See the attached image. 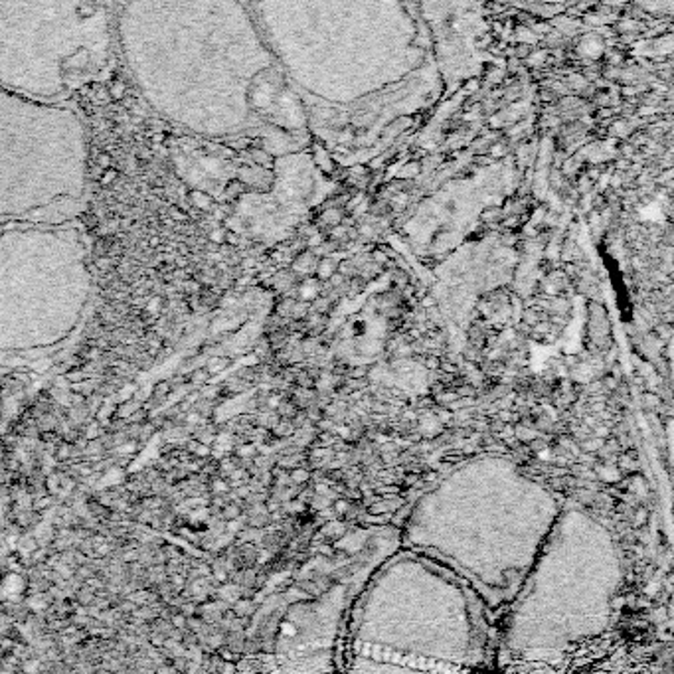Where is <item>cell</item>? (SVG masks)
<instances>
[{"label": "cell", "mask_w": 674, "mask_h": 674, "mask_svg": "<svg viewBox=\"0 0 674 674\" xmlns=\"http://www.w3.org/2000/svg\"><path fill=\"white\" fill-rule=\"evenodd\" d=\"M437 421H441V423H451V421H455V419H453V411H449V410L437 411Z\"/></svg>", "instance_id": "obj_14"}, {"label": "cell", "mask_w": 674, "mask_h": 674, "mask_svg": "<svg viewBox=\"0 0 674 674\" xmlns=\"http://www.w3.org/2000/svg\"><path fill=\"white\" fill-rule=\"evenodd\" d=\"M350 510V504L346 498H338L336 503H334V512H336V516H341V514H346Z\"/></svg>", "instance_id": "obj_12"}, {"label": "cell", "mask_w": 674, "mask_h": 674, "mask_svg": "<svg viewBox=\"0 0 674 674\" xmlns=\"http://www.w3.org/2000/svg\"><path fill=\"white\" fill-rule=\"evenodd\" d=\"M403 483H406L408 487H411L413 483H418V477H416V475H408V477L403 478Z\"/></svg>", "instance_id": "obj_27"}, {"label": "cell", "mask_w": 674, "mask_h": 674, "mask_svg": "<svg viewBox=\"0 0 674 674\" xmlns=\"http://www.w3.org/2000/svg\"><path fill=\"white\" fill-rule=\"evenodd\" d=\"M269 403H271V406H277V403H279V398H271V400H269Z\"/></svg>", "instance_id": "obj_36"}, {"label": "cell", "mask_w": 674, "mask_h": 674, "mask_svg": "<svg viewBox=\"0 0 674 674\" xmlns=\"http://www.w3.org/2000/svg\"><path fill=\"white\" fill-rule=\"evenodd\" d=\"M374 439H376V443H380V445H384V443H388V441H390V437L384 436V433H378Z\"/></svg>", "instance_id": "obj_26"}, {"label": "cell", "mask_w": 674, "mask_h": 674, "mask_svg": "<svg viewBox=\"0 0 674 674\" xmlns=\"http://www.w3.org/2000/svg\"><path fill=\"white\" fill-rule=\"evenodd\" d=\"M649 518V510L647 508H639V510L635 512V518H633V524L635 526H643L645 522Z\"/></svg>", "instance_id": "obj_11"}, {"label": "cell", "mask_w": 674, "mask_h": 674, "mask_svg": "<svg viewBox=\"0 0 674 674\" xmlns=\"http://www.w3.org/2000/svg\"><path fill=\"white\" fill-rule=\"evenodd\" d=\"M437 478V471L436 473H429V475H426V481H436Z\"/></svg>", "instance_id": "obj_34"}, {"label": "cell", "mask_w": 674, "mask_h": 674, "mask_svg": "<svg viewBox=\"0 0 674 674\" xmlns=\"http://www.w3.org/2000/svg\"><path fill=\"white\" fill-rule=\"evenodd\" d=\"M293 478L297 483H305V481H308V473L305 469H295L293 471Z\"/></svg>", "instance_id": "obj_17"}, {"label": "cell", "mask_w": 674, "mask_h": 674, "mask_svg": "<svg viewBox=\"0 0 674 674\" xmlns=\"http://www.w3.org/2000/svg\"><path fill=\"white\" fill-rule=\"evenodd\" d=\"M498 419H501L503 423H510V419L512 421H518V416H514L510 411H501V413H498Z\"/></svg>", "instance_id": "obj_18"}, {"label": "cell", "mask_w": 674, "mask_h": 674, "mask_svg": "<svg viewBox=\"0 0 674 674\" xmlns=\"http://www.w3.org/2000/svg\"><path fill=\"white\" fill-rule=\"evenodd\" d=\"M643 400H645V403H649V408L660 406V400H658V396H653V393H645V396H643Z\"/></svg>", "instance_id": "obj_19"}, {"label": "cell", "mask_w": 674, "mask_h": 674, "mask_svg": "<svg viewBox=\"0 0 674 674\" xmlns=\"http://www.w3.org/2000/svg\"><path fill=\"white\" fill-rule=\"evenodd\" d=\"M658 589H660V581L658 580L650 581L649 585L645 588V595H647V598H655V595L658 593Z\"/></svg>", "instance_id": "obj_13"}, {"label": "cell", "mask_w": 674, "mask_h": 674, "mask_svg": "<svg viewBox=\"0 0 674 674\" xmlns=\"http://www.w3.org/2000/svg\"><path fill=\"white\" fill-rule=\"evenodd\" d=\"M598 477L605 483H617V481H621V471L617 467H599Z\"/></svg>", "instance_id": "obj_4"}, {"label": "cell", "mask_w": 674, "mask_h": 674, "mask_svg": "<svg viewBox=\"0 0 674 674\" xmlns=\"http://www.w3.org/2000/svg\"><path fill=\"white\" fill-rule=\"evenodd\" d=\"M318 426L323 427V429H333V423H331V419H323V421H318Z\"/></svg>", "instance_id": "obj_29"}, {"label": "cell", "mask_w": 674, "mask_h": 674, "mask_svg": "<svg viewBox=\"0 0 674 674\" xmlns=\"http://www.w3.org/2000/svg\"><path fill=\"white\" fill-rule=\"evenodd\" d=\"M475 427H477V431H483V429H487L488 423L487 421H481V423H475Z\"/></svg>", "instance_id": "obj_32"}, {"label": "cell", "mask_w": 674, "mask_h": 674, "mask_svg": "<svg viewBox=\"0 0 674 674\" xmlns=\"http://www.w3.org/2000/svg\"><path fill=\"white\" fill-rule=\"evenodd\" d=\"M658 333H660V336H663V338H668V336H670V326H668V325L658 326Z\"/></svg>", "instance_id": "obj_24"}, {"label": "cell", "mask_w": 674, "mask_h": 674, "mask_svg": "<svg viewBox=\"0 0 674 674\" xmlns=\"http://www.w3.org/2000/svg\"><path fill=\"white\" fill-rule=\"evenodd\" d=\"M346 496H348V498H360V491H348Z\"/></svg>", "instance_id": "obj_31"}, {"label": "cell", "mask_w": 674, "mask_h": 674, "mask_svg": "<svg viewBox=\"0 0 674 674\" xmlns=\"http://www.w3.org/2000/svg\"><path fill=\"white\" fill-rule=\"evenodd\" d=\"M323 548V550H321V552H323V554H326V555H333V550H331V548L328 546H321Z\"/></svg>", "instance_id": "obj_33"}, {"label": "cell", "mask_w": 674, "mask_h": 674, "mask_svg": "<svg viewBox=\"0 0 674 674\" xmlns=\"http://www.w3.org/2000/svg\"><path fill=\"white\" fill-rule=\"evenodd\" d=\"M666 617H668V613H665V609H657V611L653 613V619H655V621H665Z\"/></svg>", "instance_id": "obj_22"}, {"label": "cell", "mask_w": 674, "mask_h": 674, "mask_svg": "<svg viewBox=\"0 0 674 674\" xmlns=\"http://www.w3.org/2000/svg\"><path fill=\"white\" fill-rule=\"evenodd\" d=\"M334 269H336V267H334L333 259H323V261L318 263V267H316V273H318L321 279H331L334 275Z\"/></svg>", "instance_id": "obj_5"}, {"label": "cell", "mask_w": 674, "mask_h": 674, "mask_svg": "<svg viewBox=\"0 0 674 674\" xmlns=\"http://www.w3.org/2000/svg\"><path fill=\"white\" fill-rule=\"evenodd\" d=\"M333 429L342 437V439H352V431H350V427L338 426V427H333Z\"/></svg>", "instance_id": "obj_16"}, {"label": "cell", "mask_w": 674, "mask_h": 674, "mask_svg": "<svg viewBox=\"0 0 674 674\" xmlns=\"http://www.w3.org/2000/svg\"><path fill=\"white\" fill-rule=\"evenodd\" d=\"M603 390H615V388H617V378H611V376H607L605 380H603Z\"/></svg>", "instance_id": "obj_20"}, {"label": "cell", "mask_w": 674, "mask_h": 674, "mask_svg": "<svg viewBox=\"0 0 674 674\" xmlns=\"http://www.w3.org/2000/svg\"><path fill=\"white\" fill-rule=\"evenodd\" d=\"M315 491L318 493V495H326V491H328V485H325V483H318V487H316Z\"/></svg>", "instance_id": "obj_28"}, {"label": "cell", "mask_w": 674, "mask_h": 674, "mask_svg": "<svg viewBox=\"0 0 674 674\" xmlns=\"http://www.w3.org/2000/svg\"><path fill=\"white\" fill-rule=\"evenodd\" d=\"M514 436H516V439H522V441H534L540 433L532 431L530 427L518 426V427H514Z\"/></svg>", "instance_id": "obj_7"}, {"label": "cell", "mask_w": 674, "mask_h": 674, "mask_svg": "<svg viewBox=\"0 0 674 674\" xmlns=\"http://www.w3.org/2000/svg\"><path fill=\"white\" fill-rule=\"evenodd\" d=\"M364 372H366L364 368H356V370L352 372V376H354V378H362V376H366V374H364Z\"/></svg>", "instance_id": "obj_30"}, {"label": "cell", "mask_w": 674, "mask_h": 674, "mask_svg": "<svg viewBox=\"0 0 674 674\" xmlns=\"http://www.w3.org/2000/svg\"><path fill=\"white\" fill-rule=\"evenodd\" d=\"M86 188V127L74 105L0 86V223L66 222Z\"/></svg>", "instance_id": "obj_3"}, {"label": "cell", "mask_w": 674, "mask_h": 674, "mask_svg": "<svg viewBox=\"0 0 674 674\" xmlns=\"http://www.w3.org/2000/svg\"><path fill=\"white\" fill-rule=\"evenodd\" d=\"M334 441H336V437H333L331 433H323V436H321V443L323 445H333Z\"/></svg>", "instance_id": "obj_23"}, {"label": "cell", "mask_w": 674, "mask_h": 674, "mask_svg": "<svg viewBox=\"0 0 674 674\" xmlns=\"http://www.w3.org/2000/svg\"><path fill=\"white\" fill-rule=\"evenodd\" d=\"M117 48L109 0H0V86L71 103L111 71Z\"/></svg>", "instance_id": "obj_2"}, {"label": "cell", "mask_w": 674, "mask_h": 674, "mask_svg": "<svg viewBox=\"0 0 674 674\" xmlns=\"http://www.w3.org/2000/svg\"><path fill=\"white\" fill-rule=\"evenodd\" d=\"M313 506H315L316 510H321V508H326V506H328V501H326V496H318L315 503H313Z\"/></svg>", "instance_id": "obj_21"}, {"label": "cell", "mask_w": 674, "mask_h": 674, "mask_svg": "<svg viewBox=\"0 0 674 674\" xmlns=\"http://www.w3.org/2000/svg\"><path fill=\"white\" fill-rule=\"evenodd\" d=\"M316 295H318V283L316 281H307L301 287V299L303 301L316 299Z\"/></svg>", "instance_id": "obj_6"}, {"label": "cell", "mask_w": 674, "mask_h": 674, "mask_svg": "<svg viewBox=\"0 0 674 674\" xmlns=\"http://www.w3.org/2000/svg\"><path fill=\"white\" fill-rule=\"evenodd\" d=\"M321 241H323L321 236H313V238L308 239V246H311V248H316V246H321Z\"/></svg>", "instance_id": "obj_25"}, {"label": "cell", "mask_w": 674, "mask_h": 674, "mask_svg": "<svg viewBox=\"0 0 674 674\" xmlns=\"http://www.w3.org/2000/svg\"><path fill=\"white\" fill-rule=\"evenodd\" d=\"M554 455L555 453L550 449V447H542V449H538L536 457L538 461H554Z\"/></svg>", "instance_id": "obj_10"}, {"label": "cell", "mask_w": 674, "mask_h": 674, "mask_svg": "<svg viewBox=\"0 0 674 674\" xmlns=\"http://www.w3.org/2000/svg\"><path fill=\"white\" fill-rule=\"evenodd\" d=\"M443 370H447V372H455V366H451V364H445Z\"/></svg>", "instance_id": "obj_35"}, {"label": "cell", "mask_w": 674, "mask_h": 674, "mask_svg": "<svg viewBox=\"0 0 674 674\" xmlns=\"http://www.w3.org/2000/svg\"><path fill=\"white\" fill-rule=\"evenodd\" d=\"M603 443H605V439H601V437H598V436L591 437V439L585 437V439H583V449H585L588 453L599 451V449L603 447Z\"/></svg>", "instance_id": "obj_8"}, {"label": "cell", "mask_w": 674, "mask_h": 674, "mask_svg": "<svg viewBox=\"0 0 674 674\" xmlns=\"http://www.w3.org/2000/svg\"><path fill=\"white\" fill-rule=\"evenodd\" d=\"M595 436L601 437V439H607V437H611V427L609 426H595Z\"/></svg>", "instance_id": "obj_15"}, {"label": "cell", "mask_w": 674, "mask_h": 674, "mask_svg": "<svg viewBox=\"0 0 674 674\" xmlns=\"http://www.w3.org/2000/svg\"><path fill=\"white\" fill-rule=\"evenodd\" d=\"M617 469H619V471H635V469H637V463L633 461L629 455H621V457L617 459Z\"/></svg>", "instance_id": "obj_9"}, {"label": "cell", "mask_w": 674, "mask_h": 674, "mask_svg": "<svg viewBox=\"0 0 674 674\" xmlns=\"http://www.w3.org/2000/svg\"><path fill=\"white\" fill-rule=\"evenodd\" d=\"M231 0H125L117 48L149 105L202 135L230 131Z\"/></svg>", "instance_id": "obj_1"}]
</instances>
